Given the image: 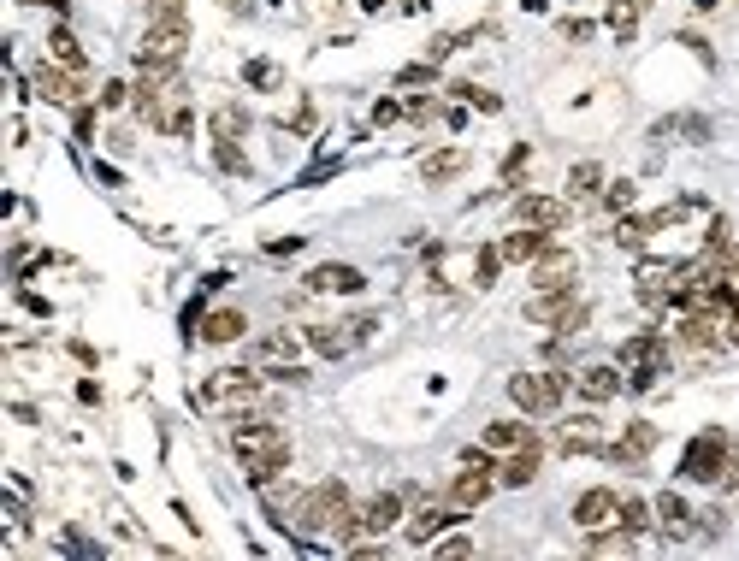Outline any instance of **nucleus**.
<instances>
[{
	"instance_id": "24",
	"label": "nucleus",
	"mask_w": 739,
	"mask_h": 561,
	"mask_svg": "<svg viewBox=\"0 0 739 561\" xmlns=\"http://www.w3.org/2000/svg\"><path fill=\"white\" fill-rule=\"evenodd\" d=\"M243 136H249V107H237V101L213 107V142H243Z\"/></svg>"
},
{
	"instance_id": "21",
	"label": "nucleus",
	"mask_w": 739,
	"mask_h": 561,
	"mask_svg": "<svg viewBox=\"0 0 739 561\" xmlns=\"http://www.w3.org/2000/svg\"><path fill=\"white\" fill-rule=\"evenodd\" d=\"M533 479H538V443H521V449H509V461L497 467V485L521 491V485H533Z\"/></svg>"
},
{
	"instance_id": "41",
	"label": "nucleus",
	"mask_w": 739,
	"mask_h": 561,
	"mask_svg": "<svg viewBox=\"0 0 739 561\" xmlns=\"http://www.w3.org/2000/svg\"><path fill=\"white\" fill-rule=\"evenodd\" d=\"M722 485L739 491V443H728V461H722Z\"/></svg>"
},
{
	"instance_id": "23",
	"label": "nucleus",
	"mask_w": 739,
	"mask_h": 561,
	"mask_svg": "<svg viewBox=\"0 0 739 561\" xmlns=\"http://www.w3.org/2000/svg\"><path fill=\"white\" fill-rule=\"evenodd\" d=\"M651 508H657V526H663L669 538H686V532H692V508L674 497V491H663V497L651 502Z\"/></svg>"
},
{
	"instance_id": "32",
	"label": "nucleus",
	"mask_w": 739,
	"mask_h": 561,
	"mask_svg": "<svg viewBox=\"0 0 739 561\" xmlns=\"http://www.w3.org/2000/svg\"><path fill=\"white\" fill-rule=\"evenodd\" d=\"M639 6H645V0H615V6H609V30H615L621 42L633 36V24H639Z\"/></svg>"
},
{
	"instance_id": "12",
	"label": "nucleus",
	"mask_w": 739,
	"mask_h": 561,
	"mask_svg": "<svg viewBox=\"0 0 739 561\" xmlns=\"http://www.w3.org/2000/svg\"><path fill=\"white\" fill-rule=\"evenodd\" d=\"M604 449H609V432L598 414H574L562 426V455H604Z\"/></svg>"
},
{
	"instance_id": "15",
	"label": "nucleus",
	"mask_w": 739,
	"mask_h": 561,
	"mask_svg": "<svg viewBox=\"0 0 739 561\" xmlns=\"http://www.w3.org/2000/svg\"><path fill=\"white\" fill-rule=\"evenodd\" d=\"M651 449H657V426H651V420H627V432L609 437L604 455L609 461H621V467H633V461H645Z\"/></svg>"
},
{
	"instance_id": "22",
	"label": "nucleus",
	"mask_w": 739,
	"mask_h": 561,
	"mask_svg": "<svg viewBox=\"0 0 739 561\" xmlns=\"http://www.w3.org/2000/svg\"><path fill=\"white\" fill-rule=\"evenodd\" d=\"M544 249H550V231H533V225H521L515 237H503V260L509 266H533Z\"/></svg>"
},
{
	"instance_id": "28",
	"label": "nucleus",
	"mask_w": 739,
	"mask_h": 561,
	"mask_svg": "<svg viewBox=\"0 0 739 561\" xmlns=\"http://www.w3.org/2000/svg\"><path fill=\"white\" fill-rule=\"evenodd\" d=\"M462 166H468V154H462V148H444V154H432V160L420 166V178H426V184H450Z\"/></svg>"
},
{
	"instance_id": "9",
	"label": "nucleus",
	"mask_w": 739,
	"mask_h": 561,
	"mask_svg": "<svg viewBox=\"0 0 739 561\" xmlns=\"http://www.w3.org/2000/svg\"><path fill=\"white\" fill-rule=\"evenodd\" d=\"M36 95L42 101H54V107H83V71H66V65H36Z\"/></svg>"
},
{
	"instance_id": "30",
	"label": "nucleus",
	"mask_w": 739,
	"mask_h": 561,
	"mask_svg": "<svg viewBox=\"0 0 739 561\" xmlns=\"http://www.w3.org/2000/svg\"><path fill=\"white\" fill-rule=\"evenodd\" d=\"M48 54H54V65H66V71H83V65H89L71 30H54V36H48Z\"/></svg>"
},
{
	"instance_id": "20",
	"label": "nucleus",
	"mask_w": 739,
	"mask_h": 561,
	"mask_svg": "<svg viewBox=\"0 0 739 561\" xmlns=\"http://www.w3.org/2000/svg\"><path fill=\"white\" fill-rule=\"evenodd\" d=\"M355 343H361V337H355V325H308V349H314V355H326V361H343Z\"/></svg>"
},
{
	"instance_id": "4",
	"label": "nucleus",
	"mask_w": 739,
	"mask_h": 561,
	"mask_svg": "<svg viewBox=\"0 0 739 561\" xmlns=\"http://www.w3.org/2000/svg\"><path fill=\"white\" fill-rule=\"evenodd\" d=\"M196 402L202 408H249V402H261V378L249 373V367H219V373L202 378Z\"/></svg>"
},
{
	"instance_id": "33",
	"label": "nucleus",
	"mask_w": 739,
	"mask_h": 561,
	"mask_svg": "<svg viewBox=\"0 0 739 561\" xmlns=\"http://www.w3.org/2000/svg\"><path fill=\"white\" fill-rule=\"evenodd\" d=\"M213 160H219V172H231V178H249V154H243L237 142H213Z\"/></svg>"
},
{
	"instance_id": "45",
	"label": "nucleus",
	"mask_w": 739,
	"mask_h": 561,
	"mask_svg": "<svg viewBox=\"0 0 739 561\" xmlns=\"http://www.w3.org/2000/svg\"><path fill=\"white\" fill-rule=\"evenodd\" d=\"M125 101H131V89H125V83H107V89H101V107H125Z\"/></svg>"
},
{
	"instance_id": "7",
	"label": "nucleus",
	"mask_w": 739,
	"mask_h": 561,
	"mask_svg": "<svg viewBox=\"0 0 739 561\" xmlns=\"http://www.w3.org/2000/svg\"><path fill=\"white\" fill-rule=\"evenodd\" d=\"M527 319H533V325H556V331L574 337V331L592 319V308L574 296V284H562V290H538L533 302H527Z\"/></svg>"
},
{
	"instance_id": "48",
	"label": "nucleus",
	"mask_w": 739,
	"mask_h": 561,
	"mask_svg": "<svg viewBox=\"0 0 739 561\" xmlns=\"http://www.w3.org/2000/svg\"><path fill=\"white\" fill-rule=\"evenodd\" d=\"M722 284H728V296H734V308H739V272H728Z\"/></svg>"
},
{
	"instance_id": "43",
	"label": "nucleus",
	"mask_w": 739,
	"mask_h": 561,
	"mask_svg": "<svg viewBox=\"0 0 739 561\" xmlns=\"http://www.w3.org/2000/svg\"><path fill=\"white\" fill-rule=\"evenodd\" d=\"M438 556H473V538H444V544H438Z\"/></svg>"
},
{
	"instance_id": "18",
	"label": "nucleus",
	"mask_w": 739,
	"mask_h": 561,
	"mask_svg": "<svg viewBox=\"0 0 739 561\" xmlns=\"http://www.w3.org/2000/svg\"><path fill=\"white\" fill-rule=\"evenodd\" d=\"M397 520H403V497H397V491H373V497L361 502V532L379 538V532H391Z\"/></svg>"
},
{
	"instance_id": "14",
	"label": "nucleus",
	"mask_w": 739,
	"mask_h": 561,
	"mask_svg": "<svg viewBox=\"0 0 739 561\" xmlns=\"http://www.w3.org/2000/svg\"><path fill=\"white\" fill-rule=\"evenodd\" d=\"M456 520H468V508H456V502L444 497V502H426L414 520H408V544H432L444 526H456Z\"/></svg>"
},
{
	"instance_id": "47",
	"label": "nucleus",
	"mask_w": 739,
	"mask_h": 561,
	"mask_svg": "<svg viewBox=\"0 0 739 561\" xmlns=\"http://www.w3.org/2000/svg\"><path fill=\"white\" fill-rule=\"evenodd\" d=\"M722 331H728V343H734V349H739V313H734V319H728V325H722Z\"/></svg>"
},
{
	"instance_id": "46",
	"label": "nucleus",
	"mask_w": 739,
	"mask_h": 561,
	"mask_svg": "<svg viewBox=\"0 0 739 561\" xmlns=\"http://www.w3.org/2000/svg\"><path fill=\"white\" fill-rule=\"evenodd\" d=\"M373 119H379V125H397V119H403V107H397V101H379V107H373Z\"/></svg>"
},
{
	"instance_id": "37",
	"label": "nucleus",
	"mask_w": 739,
	"mask_h": 561,
	"mask_svg": "<svg viewBox=\"0 0 739 561\" xmlns=\"http://www.w3.org/2000/svg\"><path fill=\"white\" fill-rule=\"evenodd\" d=\"M633 207V184H609L604 189V213H627Z\"/></svg>"
},
{
	"instance_id": "25",
	"label": "nucleus",
	"mask_w": 739,
	"mask_h": 561,
	"mask_svg": "<svg viewBox=\"0 0 739 561\" xmlns=\"http://www.w3.org/2000/svg\"><path fill=\"white\" fill-rule=\"evenodd\" d=\"M243 331H249V319H243L237 308H219V313H207V319H202V337H207V343H237Z\"/></svg>"
},
{
	"instance_id": "3",
	"label": "nucleus",
	"mask_w": 739,
	"mask_h": 561,
	"mask_svg": "<svg viewBox=\"0 0 739 561\" xmlns=\"http://www.w3.org/2000/svg\"><path fill=\"white\" fill-rule=\"evenodd\" d=\"M669 367V343H663V331H639V337H627L621 343V373H627V390H651L657 378Z\"/></svg>"
},
{
	"instance_id": "29",
	"label": "nucleus",
	"mask_w": 739,
	"mask_h": 561,
	"mask_svg": "<svg viewBox=\"0 0 739 561\" xmlns=\"http://www.w3.org/2000/svg\"><path fill=\"white\" fill-rule=\"evenodd\" d=\"M615 526H627V532L639 538V532H651V526H657V508H651L645 497H621V520H615Z\"/></svg>"
},
{
	"instance_id": "6",
	"label": "nucleus",
	"mask_w": 739,
	"mask_h": 561,
	"mask_svg": "<svg viewBox=\"0 0 739 561\" xmlns=\"http://www.w3.org/2000/svg\"><path fill=\"white\" fill-rule=\"evenodd\" d=\"M184 48H190V24H148L142 48H136V65L142 71H178Z\"/></svg>"
},
{
	"instance_id": "11",
	"label": "nucleus",
	"mask_w": 739,
	"mask_h": 561,
	"mask_svg": "<svg viewBox=\"0 0 739 561\" xmlns=\"http://www.w3.org/2000/svg\"><path fill=\"white\" fill-rule=\"evenodd\" d=\"M674 349H686V355H716V349H722V319L686 313V319L674 325Z\"/></svg>"
},
{
	"instance_id": "44",
	"label": "nucleus",
	"mask_w": 739,
	"mask_h": 561,
	"mask_svg": "<svg viewBox=\"0 0 739 561\" xmlns=\"http://www.w3.org/2000/svg\"><path fill=\"white\" fill-rule=\"evenodd\" d=\"M562 36H568V42H586V36H592V24H586V18H562Z\"/></svg>"
},
{
	"instance_id": "19",
	"label": "nucleus",
	"mask_w": 739,
	"mask_h": 561,
	"mask_svg": "<svg viewBox=\"0 0 739 561\" xmlns=\"http://www.w3.org/2000/svg\"><path fill=\"white\" fill-rule=\"evenodd\" d=\"M621 384H627L621 367H580V373H574V390H580L586 402H615V396H621Z\"/></svg>"
},
{
	"instance_id": "8",
	"label": "nucleus",
	"mask_w": 739,
	"mask_h": 561,
	"mask_svg": "<svg viewBox=\"0 0 739 561\" xmlns=\"http://www.w3.org/2000/svg\"><path fill=\"white\" fill-rule=\"evenodd\" d=\"M728 432H698L686 443V455H680V479H692V485H722V461H728Z\"/></svg>"
},
{
	"instance_id": "31",
	"label": "nucleus",
	"mask_w": 739,
	"mask_h": 561,
	"mask_svg": "<svg viewBox=\"0 0 739 561\" xmlns=\"http://www.w3.org/2000/svg\"><path fill=\"white\" fill-rule=\"evenodd\" d=\"M261 361H267V367H290V361H296V337H290V331L261 337Z\"/></svg>"
},
{
	"instance_id": "35",
	"label": "nucleus",
	"mask_w": 739,
	"mask_h": 561,
	"mask_svg": "<svg viewBox=\"0 0 739 561\" xmlns=\"http://www.w3.org/2000/svg\"><path fill=\"white\" fill-rule=\"evenodd\" d=\"M148 24H190L184 0H148Z\"/></svg>"
},
{
	"instance_id": "42",
	"label": "nucleus",
	"mask_w": 739,
	"mask_h": 561,
	"mask_svg": "<svg viewBox=\"0 0 739 561\" xmlns=\"http://www.w3.org/2000/svg\"><path fill=\"white\" fill-rule=\"evenodd\" d=\"M249 83H255V89H272V83H278V71H272L267 60H255V65H249Z\"/></svg>"
},
{
	"instance_id": "2",
	"label": "nucleus",
	"mask_w": 739,
	"mask_h": 561,
	"mask_svg": "<svg viewBox=\"0 0 739 561\" xmlns=\"http://www.w3.org/2000/svg\"><path fill=\"white\" fill-rule=\"evenodd\" d=\"M231 449H237V461H243V473H249L255 491H261V485H278L284 467H290V432H284L278 420H249V414H237V420H231Z\"/></svg>"
},
{
	"instance_id": "34",
	"label": "nucleus",
	"mask_w": 739,
	"mask_h": 561,
	"mask_svg": "<svg viewBox=\"0 0 739 561\" xmlns=\"http://www.w3.org/2000/svg\"><path fill=\"white\" fill-rule=\"evenodd\" d=\"M497 266H503V249H479V260H473V284L491 290V284H497Z\"/></svg>"
},
{
	"instance_id": "27",
	"label": "nucleus",
	"mask_w": 739,
	"mask_h": 561,
	"mask_svg": "<svg viewBox=\"0 0 739 561\" xmlns=\"http://www.w3.org/2000/svg\"><path fill=\"white\" fill-rule=\"evenodd\" d=\"M521 443H538L533 426H521V420H491L485 426V449H521Z\"/></svg>"
},
{
	"instance_id": "39",
	"label": "nucleus",
	"mask_w": 739,
	"mask_h": 561,
	"mask_svg": "<svg viewBox=\"0 0 739 561\" xmlns=\"http://www.w3.org/2000/svg\"><path fill=\"white\" fill-rule=\"evenodd\" d=\"M432 77H438V71H432V60L403 65V71H397V83H408V89H414V83H432Z\"/></svg>"
},
{
	"instance_id": "36",
	"label": "nucleus",
	"mask_w": 739,
	"mask_h": 561,
	"mask_svg": "<svg viewBox=\"0 0 739 561\" xmlns=\"http://www.w3.org/2000/svg\"><path fill=\"white\" fill-rule=\"evenodd\" d=\"M456 95H462V101H473L479 113H497V107H503V101H497L491 89H473V83H456Z\"/></svg>"
},
{
	"instance_id": "40",
	"label": "nucleus",
	"mask_w": 739,
	"mask_h": 561,
	"mask_svg": "<svg viewBox=\"0 0 739 561\" xmlns=\"http://www.w3.org/2000/svg\"><path fill=\"white\" fill-rule=\"evenodd\" d=\"M527 160H533V148H527V142H521V148H509V160H503V178H509V184H515V178H521V166H527Z\"/></svg>"
},
{
	"instance_id": "5",
	"label": "nucleus",
	"mask_w": 739,
	"mask_h": 561,
	"mask_svg": "<svg viewBox=\"0 0 739 561\" xmlns=\"http://www.w3.org/2000/svg\"><path fill=\"white\" fill-rule=\"evenodd\" d=\"M568 373H515L509 378V402L521 408V414H556L562 408V396H568Z\"/></svg>"
},
{
	"instance_id": "49",
	"label": "nucleus",
	"mask_w": 739,
	"mask_h": 561,
	"mask_svg": "<svg viewBox=\"0 0 739 561\" xmlns=\"http://www.w3.org/2000/svg\"><path fill=\"white\" fill-rule=\"evenodd\" d=\"M24 6H48V0H24Z\"/></svg>"
},
{
	"instance_id": "13",
	"label": "nucleus",
	"mask_w": 739,
	"mask_h": 561,
	"mask_svg": "<svg viewBox=\"0 0 739 561\" xmlns=\"http://www.w3.org/2000/svg\"><path fill=\"white\" fill-rule=\"evenodd\" d=\"M515 225L562 231V225H568V201H556V195H521V201H515Z\"/></svg>"
},
{
	"instance_id": "10",
	"label": "nucleus",
	"mask_w": 739,
	"mask_h": 561,
	"mask_svg": "<svg viewBox=\"0 0 739 561\" xmlns=\"http://www.w3.org/2000/svg\"><path fill=\"white\" fill-rule=\"evenodd\" d=\"M615 520H621V497H615L609 485L574 497V526H580V532H604V526H615Z\"/></svg>"
},
{
	"instance_id": "26",
	"label": "nucleus",
	"mask_w": 739,
	"mask_h": 561,
	"mask_svg": "<svg viewBox=\"0 0 739 561\" xmlns=\"http://www.w3.org/2000/svg\"><path fill=\"white\" fill-rule=\"evenodd\" d=\"M592 195H604V166L598 160H580L568 172V201H592Z\"/></svg>"
},
{
	"instance_id": "16",
	"label": "nucleus",
	"mask_w": 739,
	"mask_h": 561,
	"mask_svg": "<svg viewBox=\"0 0 739 561\" xmlns=\"http://www.w3.org/2000/svg\"><path fill=\"white\" fill-rule=\"evenodd\" d=\"M562 284H574V254L550 243V249L533 260V290H562Z\"/></svg>"
},
{
	"instance_id": "38",
	"label": "nucleus",
	"mask_w": 739,
	"mask_h": 561,
	"mask_svg": "<svg viewBox=\"0 0 739 561\" xmlns=\"http://www.w3.org/2000/svg\"><path fill=\"white\" fill-rule=\"evenodd\" d=\"M692 520H698V532H704V538H722V526H728V514H722V508H704V514H692Z\"/></svg>"
},
{
	"instance_id": "17",
	"label": "nucleus",
	"mask_w": 739,
	"mask_h": 561,
	"mask_svg": "<svg viewBox=\"0 0 739 561\" xmlns=\"http://www.w3.org/2000/svg\"><path fill=\"white\" fill-rule=\"evenodd\" d=\"M308 290H320V296H355V290H367V278L355 272V266H314L308 272Z\"/></svg>"
},
{
	"instance_id": "1",
	"label": "nucleus",
	"mask_w": 739,
	"mask_h": 561,
	"mask_svg": "<svg viewBox=\"0 0 739 561\" xmlns=\"http://www.w3.org/2000/svg\"><path fill=\"white\" fill-rule=\"evenodd\" d=\"M290 526L296 532H314V538H332V544H355V532H361V508L349 502L343 491V479H320L314 491H302L296 508H290Z\"/></svg>"
}]
</instances>
